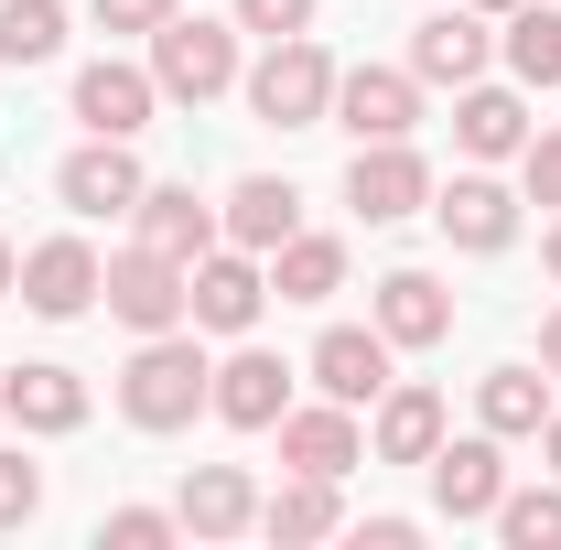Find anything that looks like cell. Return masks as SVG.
<instances>
[{
  "instance_id": "obj_1",
  "label": "cell",
  "mask_w": 561,
  "mask_h": 550,
  "mask_svg": "<svg viewBox=\"0 0 561 550\" xmlns=\"http://www.w3.org/2000/svg\"><path fill=\"white\" fill-rule=\"evenodd\" d=\"M206 400H216V367H206V345H195V324L130 345V367H119V411H130V432H184Z\"/></svg>"
},
{
  "instance_id": "obj_2",
  "label": "cell",
  "mask_w": 561,
  "mask_h": 550,
  "mask_svg": "<svg viewBox=\"0 0 561 550\" xmlns=\"http://www.w3.org/2000/svg\"><path fill=\"white\" fill-rule=\"evenodd\" d=\"M238 87H249V119H260V130H324V108H335V55H324L313 33H280Z\"/></svg>"
},
{
  "instance_id": "obj_3",
  "label": "cell",
  "mask_w": 561,
  "mask_h": 550,
  "mask_svg": "<svg viewBox=\"0 0 561 550\" xmlns=\"http://www.w3.org/2000/svg\"><path fill=\"white\" fill-rule=\"evenodd\" d=\"M238 22H206V11H173L162 33H151V87L162 98H184V108H206V98H227L238 87Z\"/></svg>"
},
{
  "instance_id": "obj_4",
  "label": "cell",
  "mask_w": 561,
  "mask_h": 550,
  "mask_svg": "<svg viewBox=\"0 0 561 550\" xmlns=\"http://www.w3.org/2000/svg\"><path fill=\"white\" fill-rule=\"evenodd\" d=\"M98 302H108V313H119L130 335H173V324H184V302H195V271L130 238V249L108 260V280H98Z\"/></svg>"
},
{
  "instance_id": "obj_5",
  "label": "cell",
  "mask_w": 561,
  "mask_h": 550,
  "mask_svg": "<svg viewBox=\"0 0 561 550\" xmlns=\"http://www.w3.org/2000/svg\"><path fill=\"white\" fill-rule=\"evenodd\" d=\"M346 140H411L421 130V76L411 66H335V108Z\"/></svg>"
},
{
  "instance_id": "obj_6",
  "label": "cell",
  "mask_w": 561,
  "mask_h": 550,
  "mask_svg": "<svg viewBox=\"0 0 561 550\" xmlns=\"http://www.w3.org/2000/svg\"><path fill=\"white\" fill-rule=\"evenodd\" d=\"M260 302H271V260H260V249H206V260H195L184 324H195V335H249Z\"/></svg>"
},
{
  "instance_id": "obj_7",
  "label": "cell",
  "mask_w": 561,
  "mask_h": 550,
  "mask_svg": "<svg viewBox=\"0 0 561 550\" xmlns=\"http://www.w3.org/2000/svg\"><path fill=\"white\" fill-rule=\"evenodd\" d=\"M346 206L367 216V227H400V216L432 206V162H421L411 140H356V162H346Z\"/></svg>"
},
{
  "instance_id": "obj_8",
  "label": "cell",
  "mask_w": 561,
  "mask_h": 550,
  "mask_svg": "<svg viewBox=\"0 0 561 550\" xmlns=\"http://www.w3.org/2000/svg\"><path fill=\"white\" fill-rule=\"evenodd\" d=\"M432 227H443V238H454L465 260H496V249H518V195H507L486 162H476V173L432 184Z\"/></svg>"
},
{
  "instance_id": "obj_9",
  "label": "cell",
  "mask_w": 561,
  "mask_h": 550,
  "mask_svg": "<svg viewBox=\"0 0 561 550\" xmlns=\"http://www.w3.org/2000/svg\"><path fill=\"white\" fill-rule=\"evenodd\" d=\"M98 280H108V260L87 249V238H33L22 249V313H44V324H76L87 302H98Z\"/></svg>"
},
{
  "instance_id": "obj_10",
  "label": "cell",
  "mask_w": 561,
  "mask_h": 550,
  "mask_svg": "<svg viewBox=\"0 0 561 550\" xmlns=\"http://www.w3.org/2000/svg\"><path fill=\"white\" fill-rule=\"evenodd\" d=\"M151 108H162L151 66H130V55L76 66V119H87V140H140V130H151Z\"/></svg>"
},
{
  "instance_id": "obj_11",
  "label": "cell",
  "mask_w": 561,
  "mask_h": 550,
  "mask_svg": "<svg viewBox=\"0 0 561 550\" xmlns=\"http://www.w3.org/2000/svg\"><path fill=\"white\" fill-rule=\"evenodd\" d=\"M486 55H496V33H486V11H476V0L421 11V22H411V76H421V87H476Z\"/></svg>"
},
{
  "instance_id": "obj_12",
  "label": "cell",
  "mask_w": 561,
  "mask_h": 550,
  "mask_svg": "<svg viewBox=\"0 0 561 550\" xmlns=\"http://www.w3.org/2000/svg\"><path fill=\"white\" fill-rule=\"evenodd\" d=\"M0 421H22L33 443L87 432V378H76V367H55V356H22V367L0 378Z\"/></svg>"
},
{
  "instance_id": "obj_13",
  "label": "cell",
  "mask_w": 561,
  "mask_h": 550,
  "mask_svg": "<svg viewBox=\"0 0 561 550\" xmlns=\"http://www.w3.org/2000/svg\"><path fill=\"white\" fill-rule=\"evenodd\" d=\"M389 356H400V345L378 335V324H324L302 367H313V389H324V400H346V411H367V400L389 389Z\"/></svg>"
},
{
  "instance_id": "obj_14",
  "label": "cell",
  "mask_w": 561,
  "mask_h": 550,
  "mask_svg": "<svg viewBox=\"0 0 561 550\" xmlns=\"http://www.w3.org/2000/svg\"><path fill=\"white\" fill-rule=\"evenodd\" d=\"M496 496H507V443L496 432H443V454H432V507L443 518H496Z\"/></svg>"
},
{
  "instance_id": "obj_15",
  "label": "cell",
  "mask_w": 561,
  "mask_h": 550,
  "mask_svg": "<svg viewBox=\"0 0 561 550\" xmlns=\"http://www.w3.org/2000/svg\"><path fill=\"white\" fill-rule=\"evenodd\" d=\"M271 432H280V465H291V475H335V485H346L356 465H367V432H356L346 400H324V411H280Z\"/></svg>"
},
{
  "instance_id": "obj_16",
  "label": "cell",
  "mask_w": 561,
  "mask_h": 550,
  "mask_svg": "<svg viewBox=\"0 0 561 550\" xmlns=\"http://www.w3.org/2000/svg\"><path fill=\"white\" fill-rule=\"evenodd\" d=\"M140 173L130 162V140H87V151H66L55 162V195H66V216H130L140 206Z\"/></svg>"
},
{
  "instance_id": "obj_17",
  "label": "cell",
  "mask_w": 561,
  "mask_h": 550,
  "mask_svg": "<svg viewBox=\"0 0 561 550\" xmlns=\"http://www.w3.org/2000/svg\"><path fill=\"white\" fill-rule=\"evenodd\" d=\"M227 432H271L280 411H291V367H280L271 345H238L227 367H216V400H206Z\"/></svg>"
},
{
  "instance_id": "obj_18",
  "label": "cell",
  "mask_w": 561,
  "mask_h": 550,
  "mask_svg": "<svg viewBox=\"0 0 561 550\" xmlns=\"http://www.w3.org/2000/svg\"><path fill=\"white\" fill-rule=\"evenodd\" d=\"M173 518H184V540H249V529H260V485H249V465H195L184 496H173Z\"/></svg>"
},
{
  "instance_id": "obj_19",
  "label": "cell",
  "mask_w": 561,
  "mask_h": 550,
  "mask_svg": "<svg viewBox=\"0 0 561 550\" xmlns=\"http://www.w3.org/2000/svg\"><path fill=\"white\" fill-rule=\"evenodd\" d=\"M454 151L465 162H518L529 151V98L518 87H486V76L454 87Z\"/></svg>"
},
{
  "instance_id": "obj_20",
  "label": "cell",
  "mask_w": 561,
  "mask_h": 550,
  "mask_svg": "<svg viewBox=\"0 0 561 550\" xmlns=\"http://www.w3.org/2000/svg\"><path fill=\"white\" fill-rule=\"evenodd\" d=\"M367 454H378V465H432V454H443V389L389 378V389H378V421H367Z\"/></svg>"
},
{
  "instance_id": "obj_21",
  "label": "cell",
  "mask_w": 561,
  "mask_h": 550,
  "mask_svg": "<svg viewBox=\"0 0 561 550\" xmlns=\"http://www.w3.org/2000/svg\"><path fill=\"white\" fill-rule=\"evenodd\" d=\"M367 324L400 345V356H421V345L454 335V291H443L432 271H389V280H378V302H367Z\"/></svg>"
},
{
  "instance_id": "obj_22",
  "label": "cell",
  "mask_w": 561,
  "mask_h": 550,
  "mask_svg": "<svg viewBox=\"0 0 561 550\" xmlns=\"http://www.w3.org/2000/svg\"><path fill=\"white\" fill-rule=\"evenodd\" d=\"M130 227H140V249H162V260H184V271L227 238V227H216V206H195V184H140Z\"/></svg>"
},
{
  "instance_id": "obj_23",
  "label": "cell",
  "mask_w": 561,
  "mask_h": 550,
  "mask_svg": "<svg viewBox=\"0 0 561 550\" xmlns=\"http://www.w3.org/2000/svg\"><path fill=\"white\" fill-rule=\"evenodd\" d=\"M540 421H551V367H486V378H476V432L540 443Z\"/></svg>"
},
{
  "instance_id": "obj_24",
  "label": "cell",
  "mask_w": 561,
  "mask_h": 550,
  "mask_svg": "<svg viewBox=\"0 0 561 550\" xmlns=\"http://www.w3.org/2000/svg\"><path fill=\"white\" fill-rule=\"evenodd\" d=\"M216 227H227L238 249H260V260H271L280 238L302 227V195H291L280 173H238V184H227V206H216Z\"/></svg>"
},
{
  "instance_id": "obj_25",
  "label": "cell",
  "mask_w": 561,
  "mask_h": 550,
  "mask_svg": "<svg viewBox=\"0 0 561 550\" xmlns=\"http://www.w3.org/2000/svg\"><path fill=\"white\" fill-rule=\"evenodd\" d=\"M346 529V496H335V475H291L280 496H260V540L302 550V540H335Z\"/></svg>"
},
{
  "instance_id": "obj_26",
  "label": "cell",
  "mask_w": 561,
  "mask_h": 550,
  "mask_svg": "<svg viewBox=\"0 0 561 550\" xmlns=\"http://www.w3.org/2000/svg\"><path fill=\"white\" fill-rule=\"evenodd\" d=\"M271 291H280V302H335V291H346V238L291 227V238L271 249Z\"/></svg>"
},
{
  "instance_id": "obj_27",
  "label": "cell",
  "mask_w": 561,
  "mask_h": 550,
  "mask_svg": "<svg viewBox=\"0 0 561 550\" xmlns=\"http://www.w3.org/2000/svg\"><path fill=\"white\" fill-rule=\"evenodd\" d=\"M496 55H507L518 87H561V11H551V0L507 11V22H496Z\"/></svg>"
},
{
  "instance_id": "obj_28",
  "label": "cell",
  "mask_w": 561,
  "mask_h": 550,
  "mask_svg": "<svg viewBox=\"0 0 561 550\" xmlns=\"http://www.w3.org/2000/svg\"><path fill=\"white\" fill-rule=\"evenodd\" d=\"M66 55V0H0V66H55Z\"/></svg>"
},
{
  "instance_id": "obj_29",
  "label": "cell",
  "mask_w": 561,
  "mask_h": 550,
  "mask_svg": "<svg viewBox=\"0 0 561 550\" xmlns=\"http://www.w3.org/2000/svg\"><path fill=\"white\" fill-rule=\"evenodd\" d=\"M486 529H496L507 550H561V475H551V485H507Z\"/></svg>"
},
{
  "instance_id": "obj_30",
  "label": "cell",
  "mask_w": 561,
  "mask_h": 550,
  "mask_svg": "<svg viewBox=\"0 0 561 550\" xmlns=\"http://www.w3.org/2000/svg\"><path fill=\"white\" fill-rule=\"evenodd\" d=\"M33 518H44V465H22V454L0 443V540L33 529Z\"/></svg>"
},
{
  "instance_id": "obj_31",
  "label": "cell",
  "mask_w": 561,
  "mask_h": 550,
  "mask_svg": "<svg viewBox=\"0 0 561 550\" xmlns=\"http://www.w3.org/2000/svg\"><path fill=\"white\" fill-rule=\"evenodd\" d=\"M98 540L108 550H162V540H184V518H173V507H108Z\"/></svg>"
},
{
  "instance_id": "obj_32",
  "label": "cell",
  "mask_w": 561,
  "mask_h": 550,
  "mask_svg": "<svg viewBox=\"0 0 561 550\" xmlns=\"http://www.w3.org/2000/svg\"><path fill=\"white\" fill-rule=\"evenodd\" d=\"M227 22L260 33V44H280V33H313V0H227Z\"/></svg>"
},
{
  "instance_id": "obj_33",
  "label": "cell",
  "mask_w": 561,
  "mask_h": 550,
  "mask_svg": "<svg viewBox=\"0 0 561 550\" xmlns=\"http://www.w3.org/2000/svg\"><path fill=\"white\" fill-rule=\"evenodd\" d=\"M518 173H529V206H551V216H561V130H529Z\"/></svg>"
},
{
  "instance_id": "obj_34",
  "label": "cell",
  "mask_w": 561,
  "mask_h": 550,
  "mask_svg": "<svg viewBox=\"0 0 561 550\" xmlns=\"http://www.w3.org/2000/svg\"><path fill=\"white\" fill-rule=\"evenodd\" d=\"M87 11H98V33H140V44H151L184 0H87Z\"/></svg>"
},
{
  "instance_id": "obj_35",
  "label": "cell",
  "mask_w": 561,
  "mask_h": 550,
  "mask_svg": "<svg viewBox=\"0 0 561 550\" xmlns=\"http://www.w3.org/2000/svg\"><path fill=\"white\" fill-rule=\"evenodd\" d=\"M540 367L561 378V302H551V324H540Z\"/></svg>"
},
{
  "instance_id": "obj_36",
  "label": "cell",
  "mask_w": 561,
  "mask_h": 550,
  "mask_svg": "<svg viewBox=\"0 0 561 550\" xmlns=\"http://www.w3.org/2000/svg\"><path fill=\"white\" fill-rule=\"evenodd\" d=\"M540 465H551V475H561V411L540 421Z\"/></svg>"
},
{
  "instance_id": "obj_37",
  "label": "cell",
  "mask_w": 561,
  "mask_h": 550,
  "mask_svg": "<svg viewBox=\"0 0 561 550\" xmlns=\"http://www.w3.org/2000/svg\"><path fill=\"white\" fill-rule=\"evenodd\" d=\"M11 280H22V249H11V238H0V291H11Z\"/></svg>"
},
{
  "instance_id": "obj_38",
  "label": "cell",
  "mask_w": 561,
  "mask_h": 550,
  "mask_svg": "<svg viewBox=\"0 0 561 550\" xmlns=\"http://www.w3.org/2000/svg\"><path fill=\"white\" fill-rule=\"evenodd\" d=\"M540 260H551V280H561V216H551V238H540Z\"/></svg>"
},
{
  "instance_id": "obj_39",
  "label": "cell",
  "mask_w": 561,
  "mask_h": 550,
  "mask_svg": "<svg viewBox=\"0 0 561 550\" xmlns=\"http://www.w3.org/2000/svg\"><path fill=\"white\" fill-rule=\"evenodd\" d=\"M476 11H486V22H507V11H529V0H476Z\"/></svg>"
}]
</instances>
